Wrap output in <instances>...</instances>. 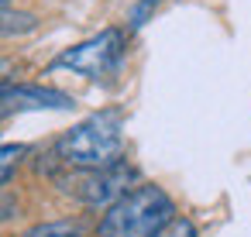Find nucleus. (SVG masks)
<instances>
[{
  "mask_svg": "<svg viewBox=\"0 0 251 237\" xmlns=\"http://www.w3.org/2000/svg\"><path fill=\"white\" fill-rule=\"evenodd\" d=\"M55 158L69 168H107L124 158V114L117 107L90 114L55 141Z\"/></svg>",
  "mask_w": 251,
  "mask_h": 237,
  "instance_id": "obj_1",
  "label": "nucleus"
},
{
  "mask_svg": "<svg viewBox=\"0 0 251 237\" xmlns=\"http://www.w3.org/2000/svg\"><path fill=\"white\" fill-rule=\"evenodd\" d=\"M176 220V203L162 186L141 182L124 199L107 206L97 223V237H158Z\"/></svg>",
  "mask_w": 251,
  "mask_h": 237,
  "instance_id": "obj_2",
  "label": "nucleus"
},
{
  "mask_svg": "<svg viewBox=\"0 0 251 237\" xmlns=\"http://www.w3.org/2000/svg\"><path fill=\"white\" fill-rule=\"evenodd\" d=\"M124 55H127V31L107 28V31L59 52L49 69H69V72L86 76V79H110L121 69Z\"/></svg>",
  "mask_w": 251,
  "mask_h": 237,
  "instance_id": "obj_3",
  "label": "nucleus"
},
{
  "mask_svg": "<svg viewBox=\"0 0 251 237\" xmlns=\"http://www.w3.org/2000/svg\"><path fill=\"white\" fill-rule=\"evenodd\" d=\"M134 182H138V168L127 165L124 158L107 168H73L69 175L59 179V186L69 196H76L86 206H103V210L114 206L117 199H124L134 189Z\"/></svg>",
  "mask_w": 251,
  "mask_h": 237,
  "instance_id": "obj_4",
  "label": "nucleus"
},
{
  "mask_svg": "<svg viewBox=\"0 0 251 237\" xmlns=\"http://www.w3.org/2000/svg\"><path fill=\"white\" fill-rule=\"evenodd\" d=\"M21 110H73V96L35 83H0V120Z\"/></svg>",
  "mask_w": 251,
  "mask_h": 237,
  "instance_id": "obj_5",
  "label": "nucleus"
},
{
  "mask_svg": "<svg viewBox=\"0 0 251 237\" xmlns=\"http://www.w3.org/2000/svg\"><path fill=\"white\" fill-rule=\"evenodd\" d=\"M21 237H83V223L79 220H49V223L25 230Z\"/></svg>",
  "mask_w": 251,
  "mask_h": 237,
  "instance_id": "obj_6",
  "label": "nucleus"
},
{
  "mask_svg": "<svg viewBox=\"0 0 251 237\" xmlns=\"http://www.w3.org/2000/svg\"><path fill=\"white\" fill-rule=\"evenodd\" d=\"M25 158H28V148L25 144H0V186H4L21 168Z\"/></svg>",
  "mask_w": 251,
  "mask_h": 237,
  "instance_id": "obj_7",
  "label": "nucleus"
},
{
  "mask_svg": "<svg viewBox=\"0 0 251 237\" xmlns=\"http://www.w3.org/2000/svg\"><path fill=\"white\" fill-rule=\"evenodd\" d=\"M162 4H165V0H134V7L127 11V31H141Z\"/></svg>",
  "mask_w": 251,
  "mask_h": 237,
  "instance_id": "obj_8",
  "label": "nucleus"
},
{
  "mask_svg": "<svg viewBox=\"0 0 251 237\" xmlns=\"http://www.w3.org/2000/svg\"><path fill=\"white\" fill-rule=\"evenodd\" d=\"M28 28H35L31 14H4V7H0V31H28Z\"/></svg>",
  "mask_w": 251,
  "mask_h": 237,
  "instance_id": "obj_9",
  "label": "nucleus"
},
{
  "mask_svg": "<svg viewBox=\"0 0 251 237\" xmlns=\"http://www.w3.org/2000/svg\"><path fill=\"white\" fill-rule=\"evenodd\" d=\"M158 237H200V234H196V223H193V220L176 216V220H172V223H169V227H165Z\"/></svg>",
  "mask_w": 251,
  "mask_h": 237,
  "instance_id": "obj_10",
  "label": "nucleus"
},
{
  "mask_svg": "<svg viewBox=\"0 0 251 237\" xmlns=\"http://www.w3.org/2000/svg\"><path fill=\"white\" fill-rule=\"evenodd\" d=\"M7 4H11V0H0V7H7Z\"/></svg>",
  "mask_w": 251,
  "mask_h": 237,
  "instance_id": "obj_11",
  "label": "nucleus"
}]
</instances>
